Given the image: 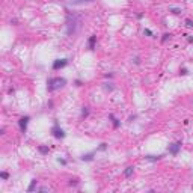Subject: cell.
<instances>
[{
  "instance_id": "obj_2",
  "label": "cell",
  "mask_w": 193,
  "mask_h": 193,
  "mask_svg": "<svg viewBox=\"0 0 193 193\" xmlns=\"http://www.w3.org/2000/svg\"><path fill=\"white\" fill-rule=\"evenodd\" d=\"M29 116H23V118H21V119L18 121V125H20V130H21V131H26V130H27V124H29Z\"/></svg>"
},
{
  "instance_id": "obj_5",
  "label": "cell",
  "mask_w": 193,
  "mask_h": 193,
  "mask_svg": "<svg viewBox=\"0 0 193 193\" xmlns=\"http://www.w3.org/2000/svg\"><path fill=\"white\" fill-rule=\"evenodd\" d=\"M53 136L54 137H57V139H63L65 137V133H63L62 128H59L57 125H54L53 127Z\"/></svg>"
},
{
  "instance_id": "obj_19",
  "label": "cell",
  "mask_w": 193,
  "mask_h": 193,
  "mask_svg": "<svg viewBox=\"0 0 193 193\" xmlns=\"http://www.w3.org/2000/svg\"><path fill=\"white\" fill-rule=\"evenodd\" d=\"M189 41H190V42H193V36H190V38H189Z\"/></svg>"
},
{
  "instance_id": "obj_17",
  "label": "cell",
  "mask_w": 193,
  "mask_h": 193,
  "mask_svg": "<svg viewBox=\"0 0 193 193\" xmlns=\"http://www.w3.org/2000/svg\"><path fill=\"white\" fill-rule=\"evenodd\" d=\"M82 116H88V110H86V107H83V113H82Z\"/></svg>"
},
{
  "instance_id": "obj_1",
  "label": "cell",
  "mask_w": 193,
  "mask_h": 193,
  "mask_svg": "<svg viewBox=\"0 0 193 193\" xmlns=\"http://www.w3.org/2000/svg\"><path fill=\"white\" fill-rule=\"evenodd\" d=\"M66 80L65 78H60V77H54V78H50L47 82V89L50 90V92H53V90L59 89V88H62V86H65Z\"/></svg>"
},
{
  "instance_id": "obj_14",
  "label": "cell",
  "mask_w": 193,
  "mask_h": 193,
  "mask_svg": "<svg viewBox=\"0 0 193 193\" xmlns=\"http://www.w3.org/2000/svg\"><path fill=\"white\" fill-rule=\"evenodd\" d=\"M0 176H2L3 180H8V176H9V175H8V172H2V174H0Z\"/></svg>"
},
{
  "instance_id": "obj_7",
  "label": "cell",
  "mask_w": 193,
  "mask_h": 193,
  "mask_svg": "<svg viewBox=\"0 0 193 193\" xmlns=\"http://www.w3.org/2000/svg\"><path fill=\"white\" fill-rule=\"evenodd\" d=\"M133 172H134V168H133V166H128V168L125 169L124 175H125L127 178H128V176H131V175H133Z\"/></svg>"
},
{
  "instance_id": "obj_10",
  "label": "cell",
  "mask_w": 193,
  "mask_h": 193,
  "mask_svg": "<svg viewBox=\"0 0 193 193\" xmlns=\"http://www.w3.org/2000/svg\"><path fill=\"white\" fill-rule=\"evenodd\" d=\"M92 156H94V154H86V156H83V157H82V160H86V162H90V160H92Z\"/></svg>"
},
{
  "instance_id": "obj_11",
  "label": "cell",
  "mask_w": 193,
  "mask_h": 193,
  "mask_svg": "<svg viewBox=\"0 0 193 193\" xmlns=\"http://www.w3.org/2000/svg\"><path fill=\"white\" fill-rule=\"evenodd\" d=\"M39 152H41V154H47L48 148H47V146H39Z\"/></svg>"
},
{
  "instance_id": "obj_9",
  "label": "cell",
  "mask_w": 193,
  "mask_h": 193,
  "mask_svg": "<svg viewBox=\"0 0 193 193\" xmlns=\"http://www.w3.org/2000/svg\"><path fill=\"white\" fill-rule=\"evenodd\" d=\"M110 119L113 121V125H115V128H116V127H119V122H118V119L115 118L113 115H110Z\"/></svg>"
},
{
  "instance_id": "obj_15",
  "label": "cell",
  "mask_w": 193,
  "mask_h": 193,
  "mask_svg": "<svg viewBox=\"0 0 193 193\" xmlns=\"http://www.w3.org/2000/svg\"><path fill=\"white\" fill-rule=\"evenodd\" d=\"M170 11L174 12V14H180V12H181V9H178V8H170Z\"/></svg>"
},
{
  "instance_id": "obj_16",
  "label": "cell",
  "mask_w": 193,
  "mask_h": 193,
  "mask_svg": "<svg viewBox=\"0 0 193 193\" xmlns=\"http://www.w3.org/2000/svg\"><path fill=\"white\" fill-rule=\"evenodd\" d=\"M146 158H148V160H158V158H160V156H158V157H152V156H148V157H146Z\"/></svg>"
},
{
  "instance_id": "obj_8",
  "label": "cell",
  "mask_w": 193,
  "mask_h": 193,
  "mask_svg": "<svg viewBox=\"0 0 193 193\" xmlns=\"http://www.w3.org/2000/svg\"><path fill=\"white\" fill-rule=\"evenodd\" d=\"M84 2H94V0H71L69 3H72V5H80V3H84Z\"/></svg>"
},
{
  "instance_id": "obj_6",
  "label": "cell",
  "mask_w": 193,
  "mask_h": 193,
  "mask_svg": "<svg viewBox=\"0 0 193 193\" xmlns=\"http://www.w3.org/2000/svg\"><path fill=\"white\" fill-rule=\"evenodd\" d=\"M95 41H97V36H90L89 38V50H94L95 48Z\"/></svg>"
},
{
  "instance_id": "obj_3",
  "label": "cell",
  "mask_w": 193,
  "mask_h": 193,
  "mask_svg": "<svg viewBox=\"0 0 193 193\" xmlns=\"http://www.w3.org/2000/svg\"><path fill=\"white\" fill-rule=\"evenodd\" d=\"M66 63H68V60L66 59H57L53 62V69H59V68H63V66H66Z\"/></svg>"
},
{
  "instance_id": "obj_12",
  "label": "cell",
  "mask_w": 193,
  "mask_h": 193,
  "mask_svg": "<svg viewBox=\"0 0 193 193\" xmlns=\"http://www.w3.org/2000/svg\"><path fill=\"white\" fill-rule=\"evenodd\" d=\"M35 186H36V180H33V181H32V184L29 186V189H27V190H29V192H32V190L35 189Z\"/></svg>"
},
{
  "instance_id": "obj_18",
  "label": "cell",
  "mask_w": 193,
  "mask_h": 193,
  "mask_svg": "<svg viewBox=\"0 0 193 193\" xmlns=\"http://www.w3.org/2000/svg\"><path fill=\"white\" fill-rule=\"evenodd\" d=\"M170 36H172L170 33H166V35H164V38H163V41H166V39H168V38H170Z\"/></svg>"
},
{
  "instance_id": "obj_13",
  "label": "cell",
  "mask_w": 193,
  "mask_h": 193,
  "mask_svg": "<svg viewBox=\"0 0 193 193\" xmlns=\"http://www.w3.org/2000/svg\"><path fill=\"white\" fill-rule=\"evenodd\" d=\"M186 26L187 27H193V21L192 20H186Z\"/></svg>"
},
{
  "instance_id": "obj_4",
  "label": "cell",
  "mask_w": 193,
  "mask_h": 193,
  "mask_svg": "<svg viewBox=\"0 0 193 193\" xmlns=\"http://www.w3.org/2000/svg\"><path fill=\"white\" fill-rule=\"evenodd\" d=\"M180 148H181V142L172 143V145H169V152H170L172 156H176V154H178V151H180Z\"/></svg>"
}]
</instances>
